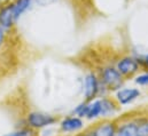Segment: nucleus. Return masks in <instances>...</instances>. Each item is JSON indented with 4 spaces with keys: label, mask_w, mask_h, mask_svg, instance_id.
Returning a JSON list of instances; mask_svg holds the SVG:
<instances>
[{
    "label": "nucleus",
    "mask_w": 148,
    "mask_h": 136,
    "mask_svg": "<svg viewBox=\"0 0 148 136\" xmlns=\"http://www.w3.org/2000/svg\"><path fill=\"white\" fill-rule=\"evenodd\" d=\"M28 120H29V124L32 127H36V128H41V127H45V126H49L55 121V119L52 116L45 114V113H40V112L31 113L29 116Z\"/></svg>",
    "instance_id": "nucleus-1"
},
{
    "label": "nucleus",
    "mask_w": 148,
    "mask_h": 136,
    "mask_svg": "<svg viewBox=\"0 0 148 136\" xmlns=\"http://www.w3.org/2000/svg\"><path fill=\"white\" fill-rule=\"evenodd\" d=\"M147 63H148V57H147Z\"/></svg>",
    "instance_id": "nucleus-15"
},
{
    "label": "nucleus",
    "mask_w": 148,
    "mask_h": 136,
    "mask_svg": "<svg viewBox=\"0 0 148 136\" xmlns=\"http://www.w3.org/2000/svg\"><path fill=\"white\" fill-rule=\"evenodd\" d=\"M103 80L106 82V85L110 88V89H116L121 86L122 84V78H121V73L119 71L115 70V69L108 68L103 71Z\"/></svg>",
    "instance_id": "nucleus-2"
},
{
    "label": "nucleus",
    "mask_w": 148,
    "mask_h": 136,
    "mask_svg": "<svg viewBox=\"0 0 148 136\" xmlns=\"http://www.w3.org/2000/svg\"><path fill=\"white\" fill-rule=\"evenodd\" d=\"M136 82L137 84H140V85H148V73L147 74H143L140 77H138L136 79Z\"/></svg>",
    "instance_id": "nucleus-11"
},
{
    "label": "nucleus",
    "mask_w": 148,
    "mask_h": 136,
    "mask_svg": "<svg viewBox=\"0 0 148 136\" xmlns=\"http://www.w3.org/2000/svg\"><path fill=\"white\" fill-rule=\"evenodd\" d=\"M82 126H83V122L78 118H68L64 121H62V124H61L62 129L66 131V132L77 131V129L82 128Z\"/></svg>",
    "instance_id": "nucleus-9"
},
{
    "label": "nucleus",
    "mask_w": 148,
    "mask_h": 136,
    "mask_svg": "<svg viewBox=\"0 0 148 136\" xmlns=\"http://www.w3.org/2000/svg\"><path fill=\"white\" fill-rule=\"evenodd\" d=\"M114 134H115V129L111 124H106L99 127L94 132V136H114Z\"/></svg>",
    "instance_id": "nucleus-10"
},
{
    "label": "nucleus",
    "mask_w": 148,
    "mask_h": 136,
    "mask_svg": "<svg viewBox=\"0 0 148 136\" xmlns=\"http://www.w3.org/2000/svg\"><path fill=\"white\" fill-rule=\"evenodd\" d=\"M117 68H118V71H119L121 73H123V74H131V73H133V72L137 71V69H138V63H137L133 58L126 57V58H123V60L118 63Z\"/></svg>",
    "instance_id": "nucleus-4"
},
{
    "label": "nucleus",
    "mask_w": 148,
    "mask_h": 136,
    "mask_svg": "<svg viewBox=\"0 0 148 136\" xmlns=\"http://www.w3.org/2000/svg\"><path fill=\"white\" fill-rule=\"evenodd\" d=\"M34 0H15L13 2V10H14V17L15 21L20 18L21 15H23L32 5Z\"/></svg>",
    "instance_id": "nucleus-5"
},
{
    "label": "nucleus",
    "mask_w": 148,
    "mask_h": 136,
    "mask_svg": "<svg viewBox=\"0 0 148 136\" xmlns=\"http://www.w3.org/2000/svg\"><path fill=\"white\" fill-rule=\"evenodd\" d=\"M30 133L28 131H20V132H16V133H12V134H8L6 136H29Z\"/></svg>",
    "instance_id": "nucleus-12"
},
{
    "label": "nucleus",
    "mask_w": 148,
    "mask_h": 136,
    "mask_svg": "<svg viewBox=\"0 0 148 136\" xmlns=\"http://www.w3.org/2000/svg\"><path fill=\"white\" fill-rule=\"evenodd\" d=\"M35 1L37 2L38 5H40V6H47V5L52 3V2L55 1V0H35Z\"/></svg>",
    "instance_id": "nucleus-13"
},
{
    "label": "nucleus",
    "mask_w": 148,
    "mask_h": 136,
    "mask_svg": "<svg viewBox=\"0 0 148 136\" xmlns=\"http://www.w3.org/2000/svg\"><path fill=\"white\" fill-rule=\"evenodd\" d=\"M116 136H140L139 126L136 124H127L119 128Z\"/></svg>",
    "instance_id": "nucleus-8"
},
{
    "label": "nucleus",
    "mask_w": 148,
    "mask_h": 136,
    "mask_svg": "<svg viewBox=\"0 0 148 136\" xmlns=\"http://www.w3.org/2000/svg\"><path fill=\"white\" fill-rule=\"evenodd\" d=\"M98 92V81L93 74L86 77L85 80V95L87 100H91Z\"/></svg>",
    "instance_id": "nucleus-6"
},
{
    "label": "nucleus",
    "mask_w": 148,
    "mask_h": 136,
    "mask_svg": "<svg viewBox=\"0 0 148 136\" xmlns=\"http://www.w3.org/2000/svg\"><path fill=\"white\" fill-rule=\"evenodd\" d=\"M5 41V29L0 25V46L3 44Z\"/></svg>",
    "instance_id": "nucleus-14"
},
{
    "label": "nucleus",
    "mask_w": 148,
    "mask_h": 136,
    "mask_svg": "<svg viewBox=\"0 0 148 136\" xmlns=\"http://www.w3.org/2000/svg\"><path fill=\"white\" fill-rule=\"evenodd\" d=\"M14 22H15V17H14L13 3H8L2 8H0V25L3 29H9L12 28Z\"/></svg>",
    "instance_id": "nucleus-3"
},
{
    "label": "nucleus",
    "mask_w": 148,
    "mask_h": 136,
    "mask_svg": "<svg viewBox=\"0 0 148 136\" xmlns=\"http://www.w3.org/2000/svg\"><path fill=\"white\" fill-rule=\"evenodd\" d=\"M139 95H140V92L138 89H133V88H131V89H122V90H119L117 93L118 101L122 104L130 103L134 99H137Z\"/></svg>",
    "instance_id": "nucleus-7"
}]
</instances>
